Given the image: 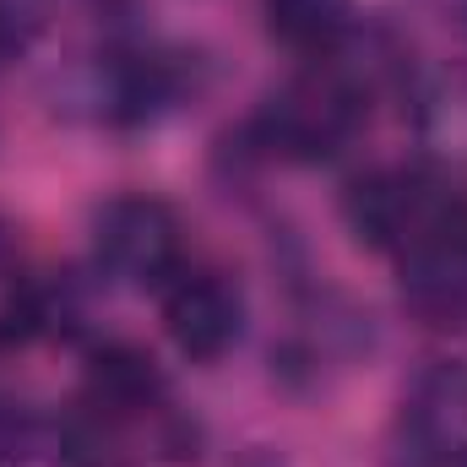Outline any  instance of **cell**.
<instances>
[{
    "instance_id": "6da1fadb",
    "label": "cell",
    "mask_w": 467,
    "mask_h": 467,
    "mask_svg": "<svg viewBox=\"0 0 467 467\" xmlns=\"http://www.w3.org/2000/svg\"><path fill=\"white\" fill-rule=\"evenodd\" d=\"M364 234L391 255L402 310L435 332H467V185L451 163H380L364 185Z\"/></svg>"
},
{
    "instance_id": "7a4b0ae2",
    "label": "cell",
    "mask_w": 467,
    "mask_h": 467,
    "mask_svg": "<svg viewBox=\"0 0 467 467\" xmlns=\"http://www.w3.org/2000/svg\"><path fill=\"white\" fill-rule=\"evenodd\" d=\"M386 71H397V55H380L369 66H353L348 49H337L332 60H305V71H294L255 104L239 136L261 163H332L369 125V104Z\"/></svg>"
},
{
    "instance_id": "3957f363",
    "label": "cell",
    "mask_w": 467,
    "mask_h": 467,
    "mask_svg": "<svg viewBox=\"0 0 467 467\" xmlns=\"http://www.w3.org/2000/svg\"><path fill=\"white\" fill-rule=\"evenodd\" d=\"M93 272L130 294H163L185 272V223L163 196L119 191L93 207L88 223Z\"/></svg>"
},
{
    "instance_id": "277c9868",
    "label": "cell",
    "mask_w": 467,
    "mask_h": 467,
    "mask_svg": "<svg viewBox=\"0 0 467 467\" xmlns=\"http://www.w3.org/2000/svg\"><path fill=\"white\" fill-rule=\"evenodd\" d=\"M185 99H196V60L163 44H141V38L109 44L88 66V82H82V104H93V119L115 130L158 125Z\"/></svg>"
},
{
    "instance_id": "5b68a950",
    "label": "cell",
    "mask_w": 467,
    "mask_h": 467,
    "mask_svg": "<svg viewBox=\"0 0 467 467\" xmlns=\"http://www.w3.org/2000/svg\"><path fill=\"white\" fill-rule=\"evenodd\" d=\"M380 467H467V369L430 364L397 402Z\"/></svg>"
},
{
    "instance_id": "8992f818",
    "label": "cell",
    "mask_w": 467,
    "mask_h": 467,
    "mask_svg": "<svg viewBox=\"0 0 467 467\" xmlns=\"http://www.w3.org/2000/svg\"><path fill=\"white\" fill-rule=\"evenodd\" d=\"M158 316L163 332L180 358L191 364H223L239 343H244V288L223 266H185L163 294H158Z\"/></svg>"
},
{
    "instance_id": "52a82bcc",
    "label": "cell",
    "mask_w": 467,
    "mask_h": 467,
    "mask_svg": "<svg viewBox=\"0 0 467 467\" xmlns=\"http://www.w3.org/2000/svg\"><path fill=\"white\" fill-rule=\"evenodd\" d=\"M88 321V299L77 272H16L0 305V353L33 343H66Z\"/></svg>"
},
{
    "instance_id": "ba28073f",
    "label": "cell",
    "mask_w": 467,
    "mask_h": 467,
    "mask_svg": "<svg viewBox=\"0 0 467 467\" xmlns=\"http://www.w3.org/2000/svg\"><path fill=\"white\" fill-rule=\"evenodd\" d=\"M261 27L299 60H332L364 27L358 0H261Z\"/></svg>"
},
{
    "instance_id": "9c48e42d",
    "label": "cell",
    "mask_w": 467,
    "mask_h": 467,
    "mask_svg": "<svg viewBox=\"0 0 467 467\" xmlns=\"http://www.w3.org/2000/svg\"><path fill=\"white\" fill-rule=\"evenodd\" d=\"M38 451H49V419L27 397L0 391V467H27Z\"/></svg>"
},
{
    "instance_id": "30bf717a",
    "label": "cell",
    "mask_w": 467,
    "mask_h": 467,
    "mask_svg": "<svg viewBox=\"0 0 467 467\" xmlns=\"http://www.w3.org/2000/svg\"><path fill=\"white\" fill-rule=\"evenodd\" d=\"M55 0H0V71L16 66L49 27Z\"/></svg>"
},
{
    "instance_id": "8fae6325",
    "label": "cell",
    "mask_w": 467,
    "mask_h": 467,
    "mask_svg": "<svg viewBox=\"0 0 467 467\" xmlns=\"http://www.w3.org/2000/svg\"><path fill=\"white\" fill-rule=\"evenodd\" d=\"M22 272V229L0 213V277H16Z\"/></svg>"
},
{
    "instance_id": "7c38bea8",
    "label": "cell",
    "mask_w": 467,
    "mask_h": 467,
    "mask_svg": "<svg viewBox=\"0 0 467 467\" xmlns=\"http://www.w3.org/2000/svg\"><path fill=\"white\" fill-rule=\"evenodd\" d=\"M462 22H467V0H462Z\"/></svg>"
}]
</instances>
